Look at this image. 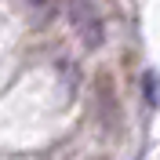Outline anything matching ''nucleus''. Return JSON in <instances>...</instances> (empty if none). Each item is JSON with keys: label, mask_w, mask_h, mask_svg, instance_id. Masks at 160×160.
<instances>
[{"label": "nucleus", "mask_w": 160, "mask_h": 160, "mask_svg": "<svg viewBox=\"0 0 160 160\" xmlns=\"http://www.w3.org/2000/svg\"><path fill=\"white\" fill-rule=\"evenodd\" d=\"M69 15H73V22H77V29L84 33V40H88L91 48H95V44L102 40V26H98V18H95V11H91V4H84V0H73Z\"/></svg>", "instance_id": "nucleus-1"}]
</instances>
